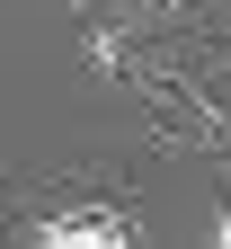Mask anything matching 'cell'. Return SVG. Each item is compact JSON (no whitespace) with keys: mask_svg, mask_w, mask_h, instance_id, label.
I'll list each match as a JSON object with an SVG mask.
<instances>
[{"mask_svg":"<svg viewBox=\"0 0 231 249\" xmlns=\"http://www.w3.org/2000/svg\"><path fill=\"white\" fill-rule=\"evenodd\" d=\"M0 240H36V249H134L151 240L142 205L124 178H89V169H36L9 187L0 205Z\"/></svg>","mask_w":231,"mask_h":249,"instance_id":"1","label":"cell"},{"mask_svg":"<svg viewBox=\"0 0 231 249\" xmlns=\"http://www.w3.org/2000/svg\"><path fill=\"white\" fill-rule=\"evenodd\" d=\"M205 169H213V187H205V240L231 249V151H222V160H205Z\"/></svg>","mask_w":231,"mask_h":249,"instance_id":"3","label":"cell"},{"mask_svg":"<svg viewBox=\"0 0 231 249\" xmlns=\"http://www.w3.org/2000/svg\"><path fill=\"white\" fill-rule=\"evenodd\" d=\"M71 9H89V18H116V27H134V36H187V27L205 18L213 0H71Z\"/></svg>","mask_w":231,"mask_h":249,"instance_id":"2","label":"cell"}]
</instances>
